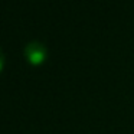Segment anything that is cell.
<instances>
[{"mask_svg": "<svg viewBox=\"0 0 134 134\" xmlns=\"http://www.w3.org/2000/svg\"><path fill=\"white\" fill-rule=\"evenodd\" d=\"M25 58L30 65H42L48 58V49L42 42L32 41L25 46Z\"/></svg>", "mask_w": 134, "mask_h": 134, "instance_id": "cell-1", "label": "cell"}, {"mask_svg": "<svg viewBox=\"0 0 134 134\" xmlns=\"http://www.w3.org/2000/svg\"><path fill=\"white\" fill-rule=\"evenodd\" d=\"M4 61H6V58H4V53L2 51V48H0V71L3 69V66H4Z\"/></svg>", "mask_w": 134, "mask_h": 134, "instance_id": "cell-2", "label": "cell"}]
</instances>
